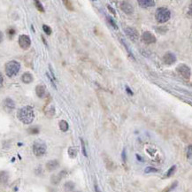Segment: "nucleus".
Returning a JSON list of instances; mask_svg holds the SVG:
<instances>
[{"label": "nucleus", "instance_id": "1", "mask_svg": "<svg viewBox=\"0 0 192 192\" xmlns=\"http://www.w3.org/2000/svg\"><path fill=\"white\" fill-rule=\"evenodd\" d=\"M18 119L24 124H31L35 119V113L31 106H23L18 111L17 114Z\"/></svg>", "mask_w": 192, "mask_h": 192}, {"label": "nucleus", "instance_id": "2", "mask_svg": "<svg viewBox=\"0 0 192 192\" xmlns=\"http://www.w3.org/2000/svg\"><path fill=\"white\" fill-rule=\"evenodd\" d=\"M155 17L159 23H166L171 18V12L166 7H159L156 11Z\"/></svg>", "mask_w": 192, "mask_h": 192}, {"label": "nucleus", "instance_id": "3", "mask_svg": "<svg viewBox=\"0 0 192 192\" xmlns=\"http://www.w3.org/2000/svg\"><path fill=\"white\" fill-rule=\"evenodd\" d=\"M20 69H21V64L15 60L9 61L5 65V73L9 77L15 76L16 74L19 73Z\"/></svg>", "mask_w": 192, "mask_h": 192}, {"label": "nucleus", "instance_id": "4", "mask_svg": "<svg viewBox=\"0 0 192 192\" xmlns=\"http://www.w3.org/2000/svg\"><path fill=\"white\" fill-rule=\"evenodd\" d=\"M33 152L37 157H42L46 152V144L41 140L36 141L33 144Z\"/></svg>", "mask_w": 192, "mask_h": 192}, {"label": "nucleus", "instance_id": "5", "mask_svg": "<svg viewBox=\"0 0 192 192\" xmlns=\"http://www.w3.org/2000/svg\"><path fill=\"white\" fill-rule=\"evenodd\" d=\"M177 73H179L181 76H182L185 79H189L190 78V75H191V70L189 67H188L187 65L185 64H180L178 67L176 68Z\"/></svg>", "mask_w": 192, "mask_h": 192}, {"label": "nucleus", "instance_id": "6", "mask_svg": "<svg viewBox=\"0 0 192 192\" xmlns=\"http://www.w3.org/2000/svg\"><path fill=\"white\" fill-rule=\"evenodd\" d=\"M19 44L23 50H27L30 47L31 44V40L30 37L27 35H21L19 37Z\"/></svg>", "mask_w": 192, "mask_h": 192}, {"label": "nucleus", "instance_id": "7", "mask_svg": "<svg viewBox=\"0 0 192 192\" xmlns=\"http://www.w3.org/2000/svg\"><path fill=\"white\" fill-rule=\"evenodd\" d=\"M177 58L175 56L174 53H173L171 52H167L165 53V55L163 56V61L166 65H168V66H171L173 64L176 62Z\"/></svg>", "mask_w": 192, "mask_h": 192}, {"label": "nucleus", "instance_id": "8", "mask_svg": "<svg viewBox=\"0 0 192 192\" xmlns=\"http://www.w3.org/2000/svg\"><path fill=\"white\" fill-rule=\"evenodd\" d=\"M142 40L146 44H151V43H156L157 39H156L155 36L151 32L145 31L144 32L143 35H142Z\"/></svg>", "mask_w": 192, "mask_h": 192}, {"label": "nucleus", "instance_id": "9", "mask_svg": "<svg viewBox=\"0 0 192 192\" xmlns=\"http://www.w3.org/2000/svg\"><path fill=\"white\" fill-rule=\"evenodd\" d=\"M125 33H126L127 37H129L130 40H132V41H136L138 39V37H139L138 31L135 29V28H131V27L126 28H125Z\"/></svg>", "mask_w": 192, "mask_h": 192}, {"label": "nucleus", "instance_id": "10", "mask_svg": "<svg viewBox=\"0 0 192 192\" xmlns=\"http://www.w3.org/2000/svg\"><path fill=\"white\" fill-rule=\"evenodd\" d=\"M3 107L6 112H12L13 110L15 108V103L13 99H5L3 101Z\"/></svg>", "mask_w": 192, "mask_h": 192}, {"label": "nucleus", "instance_id": "11", "mask_svg": "<svg viewBox=\"0 0 192 192\" xmlns=\"http://www.w3.org/2000/svg\"><path fill=\"white\" fill-rule=\"evenodd\" d=\"M120 9L124 12L126 14H132L134 13V7L130 3L124 1L120 5Z\"/></svg>", "mask_w": 192, "mask_h": 192}, {"label": "nucleus", "instance_id": "12", "mask_svg": "<svg viewBox=\"0 0 192 192\" xmlns=\"http://www.w3.org/2000/svg\"><path fill=\"white\" fill-rule=\"evenodd\" d=\"M137 3L143 8H149L155 5V1L153 0H138Z\"/></svg>", "mask_w": 192, "mask_h": 192}, {"label": "nucleus", "instance_id": "13", "mask_svg": "<svg viewBox=\"0 0 192 192\" xmlns=\"http://www.w3.org/2000/svg\"><path fill=\"white\" fill-rule=\"evenodd\" d=\"M45 92H46V88L44 85H37L36 87V93H37V97L40 98V99H43L44 96H45Z\"/></svg>", "mask_w": 192, "mask_h": 192}, {"label": "nucleus", "instance_id": "14", "mask_svg": "<svg viewBox=\"0 0 192 192\" xmlns=\"http://www.w3.org/2000/svg\"><path fill=\"white\" fill-rule=\"evenodd\" d=\"M58 161L54 159V160H50L47 162L46 164V169L48 171H53L55 169H57L58 167Z\"/></svg>", "mask_w": 192, "mask_h": 192}, {"label": "nucleus", "instance_id": "15", "mask_svg": "<svg viewBox=\"0 0 192 192\" xmlns=\"http://www.w3.org/2000/svg\"><path fill=\"white\" fill-rule=\"evenodd\" d=\"M66 174H67V172L66 171L60 172L58 175H53L52 177V179H51V181H52L53 184H58V182L61 181V179H62L63 177L66 176Z\"/></svg>", "mask_w": 192, "mask_h": 192}, {"label": "nucleus", "instance_id": "16", "mask_svg": "<svg viewBox=\"0 0 192 192\" xmlns=\"http://www.w3.org/2000/svg\"><path fill=\"white\" fill-rule=\"evenodd\" d=\"M21 81L24 83H27V84L32 83V81H33V75H32L30 73H28V72L24 73L22 74V76H21Z\"/></svg>", "mask_w": 192, "mask_h": 192}, {"label": "nucleus", "instance_id": "17", "mask_svg": "<svg viewBox=\"0 0 192 192\" xmlns=\"http://www.w3.org/2000/svg\"><path fill=\"white\" fill-rule=\"evenodd\" d=\"M8 178H9V175H8L7 172H0V184H5L8 181Z\"/></svg>", "mask_w": 192, "mask_h": 192}, {"label": "nucleus", "instance_id": "18", "mask_svg": "<svg viewBox=\"0 0 192 192\" xmlns=\"http://www.w3.org/2000/svg\"><path fill=\"white\" fill-rule=\"evenodd\" d=\"M74 183H73V182H68L65 183V185H64V189H65V191L67 192H70V191H73V189H74Z\"/></svg>", "mask_w": 192, "mask_h": 192}, {"label": "nucleus", "instance_id": "19", "mask_svg": "<svg viewBox=\"0 0 192 192\" xmlns=\"http://www.w3.org/2000/svg\"><path fill=\"white\" fill-rule=\"evenodd\" d=\"M68 123L66 121V120H64V119H62V120H60L59 121V129H60V130L61 131H63V132H67L68 130Z\"/></svg>", "mask_w": 192, "mask_h": 192}, {"label": "nucleus", "instance_id": "20", "mask_svg": "<svg viewBox=\"0 0 192 192\" xmlns=\"http://www.w3.org/2000/svg\"><path fill=\"white\" fill-rule=\"evenodd\" d=\"M68 155L71 159H74L77 156V150L73 147H70L68 149Z\"/></svg>", "mask_w": 192, "mask_h": 192}, {"label": "nucleus", "instance_id": "21", "mask_svg": "<svg viewBox=\"0 0 192 192\" xmlns=\"http://www.w3.org/2000/svg\"><path fill=\"white\" fill-rule=\"evenodd\" d=\"M120 42L122 43V44H123V46L125 47V49L127 50V52H128V53H129V55L130 57L132 58L134 60H135V58L134 57V55H133V53H132V52H130V50H129V45L127 44V43L123 40V39H120Z\"/></svg>", "mask_w": 192, "mask_h": 192}, {"label": "nucleus", "instance_id": "22", "mask_svg": "<svg viewBox=\"0 0 192 192\" xmlns=\"http://www.w3.org/2000/svg\"><path fill=\"white\" fill-rule=\"evenodd\" d=\"M177 185H178V182H174V183H172L171 185L169 186V187L166 188L165 189H164V191L163 192H170L172 191V190H174L175 188L177 187Z\"/></svg>", "mask_w": 192, "mask_h": 192}, {"label": "nucleus", "instance_id": "23", "mask_svg": "<svg viewBox=\"0 0 192 192\" xmlns=\"http://www.w3.org/2000/svg\"><path fill=\"white\" fill-rule=\"evenodd\" d=\"M175 170H176V166H172L171 167H170V169L167 171V173L166 174V178H168V177L172 176L174 174V172H175Z\"/></svg>", "mask_w": 192, "mask_h": 192}, {"label": "nucleus", "instance_id": "24", "mask_svg": "<svg viewBox=\"0 0 192 192\" xmlns=\"http://www.w3.org/2000/svg\"><path fill=\"white\" fill-rule=\"evenodd\" d=\"M106 19H107V21H108V22H109L110 24L114 27V28H115V29H118V26H117V24L115 23V21H114V19H113L112 17L106 16Z\"/></svg>", "mask_w": 192, "mask_h": 192}, {"label": "nucleus", "instance_id": "25", "mask_svg": "<svg viewBox=\"0 0 192 192\" xmlns=\"http://www.w3.org/2000/svg\"><path fill=\"white\" fill-rule=\"evenodd\" d=\"M45 114H46L47 116H49V117H52L53 115L55 114V108H54L53 106H51V107L48 109V111H47Z\"/></svg>", "mask_w": 192, "mask_h": 192}, {"label": "nucleus", "instance_id": "26", "mask_svg": "<svg viewBox=\"0 0 192 192\" xmlns=\"http://www.w3.org/2000/svg\"><path fill=\"white\" fill-rule=\"evenodd\" d=\"M35 4H36V7L37 8V10L39 11V12H41V13H43V12H44V8L43 7L41 2H39V1H35Z\"/></svg>", "mask_w": 192, "mask_h": 192}, {"label": "nucleus", "instance_id": "27", "mask_svg": "<svg viewBox=\"0 0 192 192\" xmlns=\"http://www.w3.org/2000/svg\"><path fill=\"white\" fill-rule=\"evenodd\" d=\"M28 131L29 134H32V135H36V134H38V133H39V129H38V128H37V127L30 128V129H28Z\"/></svg>", "mask_w": 192, "mask_h": 192}, {"label": "nucleus", "instance_id": "28", "mask_svg": "<svg viewBox=\"0 0 192 192\" xmlns=\"http://www.w3.org/2000/svg\"><path fill=\"white\" fill-rule=\"evenodd\" d=\"M144 172H145V174H150V173H157V172H158V169L155 168V167L148 166V167H146L145 168Z\"/></svg>", "mask_w": 192, "mask_h": 192}, {"label": "nucleus", "instance_id": "29", "mask_svg": "<svg viewBox=\"0 0 192 192\" xmlns=\"http://www.w3.org/2000/svg\"><path fill=\"white\" fill-rule=\"evenodd\" d=\"M43 31L45 32L48 36H50L52 34V28L49 26H47V25H43Z\"/></svg>", "mask_w": 192, "mask_h": 192}, {"label": "nucleus", "instance_id": "30", "mask_svg": "<svg viewBox=\"0 0 192 192\" xmlns=\"http://www.w3.org/2000/svg\"><path fill=\"white\" fill-rule=\"evenodd\" d=\"M64 4H65L66 7L68 8V10L73 11V5H72V4H71V2H70V1H64Z\"/></svg>", "mask_w": 192, "mask_h": 192}, {"label": "nucleus", "instance_id": "31", "mask_svg": "<svg viewBox=\"0 0 192 192\" xmlns=\"http://www.w3.org/2000/svg\"><path fill=\"white\" fill-rule=\"evenodd\" d=\"M81 144H82V148H83V155L85 156V157H87L88 155H87V151H86V148H85V144H84V141L82 138H81Z\"/></svg>", "mask_w": 192, "mask_h": 192}, {"label": "nucleus", "instance_id": "32", "mask_svg": "<svg viewBox=\"0 0 192 192\" xmlns=\"http://www.w3.org/2000/svg\"><path fill=\"white\" fill-rule=\"evenodd\" d=\"M191 145L189 146V151H188L187 153V157L189 159H191V155H192V151H191Z\"/></svg>", "mask_w": 192, "mask_h": 192}, {"label": "nucleus", "instance_id": "33", "mask_svg": "<svg viewBox=\"0 0 192 192\" xmlns=\"http://www.w3.org/2000/svg\"><path fill=\"white\" fill-rule=\"evenodd\" d=\"M14 34H15V30H14L13 28H10V29L8 30V35L11 36V37H13Z\"/></svg>", "mask_w": 192, "mask_h": 192}, {"label": "nucleus", "instance_id": "34", "mask_svg": "<svg viewBox=\"0 0 192 192\" xmlns=\"http://www.w3.org/2000/svg\"><path fill=\"white\" fill-rule=\"evenodd\" d=\"M122 160L124 161V162H126V160H127V158H126V150H123V151H122Z\"/></svg>", "mask_w": 192, "mask_h": 192}, {"label": "nucleus", "instance_id": "35", "mask_svg": "<svg viewBox=\"0 0 192 192\" xmlns=\"http://www.w3.org/2000/svg\"><path fill=\"white\" fill-rule=\"evenodd\" d=\"M107 7H108L109 11H111V13H113L114 15H116V13H115V10L114 9V8H113V7H112V6H111V5H108Z\"/></svg>", "mask_w": 192, "mask_h": 192}, {"label": "nucleus", "instance_id": "36", "mask_svg": "<svg viewBox=\"0 0 192 192\" xmlns=\"http://www.w3.org/2000/svg\"><path fill=\"white\" fill-rule=\"evenodd\" d=\"M126 90H127V92L129 94V95H133V91L130 89V88L129 86H126Z\"/></svg>", "mask_w": 192, "mask_h": 192}, {"label": "nucleus", "instance_id": "37", "mask_svg": "<svg viewBox=\"0 0 192 192\" xmlns=\"http://www.w3.org/2000/svg\"><path fill=\"white\" fill-rule=\"evenodd\" d=\"M3 82H4V79H3V76H2V73H0V88L3 85Z\"/></svg>", "mask_w": 192, "mask_h": 192}, {"label": "nucleus", "instance_id": "38", "mask_svg": "<svg viewBox=\"0 0 192 192\" xmlns=\"http://www.w3.org/2000/svg\"><path fill=\"white\" fill-rule=\"evenodd\" d=\"M2 40H3V33L0 31V43L2 42Z\"/></svg>", "mask_w": 192, "mask_h": 192}, {"label": "nucleus", "instance_id": "39", "mask_svg": "<svg viewBox=\"0 0 192 192\" xmlns=\"http://www.w3.org/2000/svg\"><path fill=\"white\" fill-rule=\"evenodd\" d=\"M95 189H96V191H97V192H101V191H100V190H99V187H98L97 185H95Z\"/></svg>", "mask_w": 192, "mask_h": 192}, {"label": "nucleus", "instance_id": "40", "mask_svg": "<svg viewBox=\"0 0 192 192\" xmlns=\"http://www.w3.org/2000/svg\"><path fill=\"white\" fill-rule=\"evenodd\" d=\"M76 192H80V191H76Z\"/></svg>", "mask_w": 192, "mask_h": 192}]
</instances>
